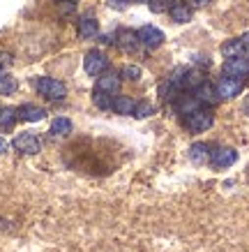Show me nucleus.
Here are the masks:
<instances>
[{
	"instance_id": "obj_14",
	"label": "nucleus",
	"mask_w": 249,
	"mask_h": 252,
	"mask_svg": "<svg viewBox=\"0 0 249 252\" xmlns=\"http://www.w3.org/2000/svg\"><path fill=\"white\" fill-rule=\"evenodd\" d=\"M97 32H99V23L95 16H83L81 21H79V35H81L83 39L97 37Z\"/></svg>"
},
{
	"instance_id": "obj_13",
	"label": "nucleus",
	"mask_w": 249,
	"mask_h": 252,
	"mask_svg": "<svg viewBox=\"0 0 249 252\" xmlns=\"http://www.w3.org/2000/svg\"><path fill=\"white\" fill-rule=\"evenodd\" d=\"M189 160L194 162V164H208L210 162V146L208 144H194V146H189Z\"/></svg>"
},
{
	"instance_id": "obj_7",
	"label": "nucleus",
	"mask_w": 249,
	"mask_h": 252,
	"mask_svg": "<svg viewBox=\"0 0 249 252\" xmlns=\"http://www.w3.org/2000/svg\"><path fill=\"white\" fill-rule=\"evenodd\" d=\"M118 46H120V51H125V54H129V56H138L141 49H143L141 39H138V32H134V31H120V35H118Z\"/></svg>"
},
{
	"instance_id": "obj_9",
	"label": "nucleus",
	"mask_w": 249,
	"mask_h": 252,
	"mask_svg": "<svg viewBox=\"0 0 249 252\" xmlns=\"http://www.w3.org/2000/svg\"><path fill=\"white\" fill-rule=\"evenodd\" d=\"M194 97H196L198 104H205V107H212V104H217V91H215V86L203 81V84H198L194 88Z\"/></svg>"
},
{
	"instance_id": "obj_12",
	"label": "nucleus",
	"mask_w": 249,
	"mask_h": 252,
	"mask_svg": "<svg viewBox=\"0 0 249 252\" xmlns=\"http://www.w3.org/2000/svg\"><path fill=\"white\" fill-rule=\"evenodd\" d=\"M97 91L102 93H109V95H115V93L120 91V77L115 74V72H109L104 77L97 79Z\"/></svg>"
},
{
	"instance_id": "obj_3",
	"label": "nucleus",
	"mask_w": 249,
	"mask_h": 252,
	"mask_svg": "<svg viewBox=\"0 0 249 252\" xmlns=\"http://www.w3.org/2000/svg\"><path fill=\"white\" fill-rule=\"evenodd\" d=\"M106 67H109V58H106V54L97 51V49L88 51L85 58H83V69H85L88 77H99V74H104Z\"/></svg>"
},
{
	"instance_id": "obj_23",
	"label": "nucleus",
	"mask_w": 249,
	"mask_h": 252,
	"mask_svg": "<svg viewBox=\"0 0 249 252\" xmlns=\"http://www.w3.org/2000/svg\"><path fill=\"white\" fill-rule=\"evenodd\" d=\"M16 88H19V84L14 77L0 74V95H12V93H16Z\"/></svg>"
},
{
	"instance_id": "obj_2",
	"label": "nucleus",
	"mask_w": 249,
	"mask_h": 252,
	"mask_svg": "<svg viewBox=\"0 0 249 252\" xmlns=\"http://www.w3.org/2000/svg\"><path fill=\"white\" fill-rule=\"evenodd\" d=\"M37 93L42 97L51 99V102H58V99H62L67 95V86L53 77H42L37 79Z\"/></svg>"
},
{
	"instance_id": "obj_33",
	"label": "nucleus",
	"mask_w": 249,
	"mask_h": 252,
	"mask_svg": "<svg viewBox=\"0 0 249 252\" xmlns=\"http://www.w3.org/2000/svg\"><path fill=\"white\" fill-rule=\"evenodd\" d=\"M60 2H76V0H60Z\"/></svg>"
},
{
	"instance_id": "obj_32",
	"label": "nucleus",
	"mask_w": 249,
	"mask_h": 252,
	"mask_svg": "<svg viewBox=\"0 0 249 252\" xmlns=\"http://www.w3.org/2000/svg\"><path fill=\"white\" fill-rule=\"evenodd\" d=\"M164 2H166V5H168V2H178V0H164Z\"/></svg>"
},
{
	"instance_id": "obj_22",
	"label": "nucleus",
	"mask_w": 249,
	"mask_h": 252,
	"mask_svg": "<svg viewBox=\"0 0 249 252\" xmlns=\"http://www.w3.org/2000/svg\"><path fill=\"white\" fill-rule=\"evenodd\" d=\"M16 121V109H0V130H12Z\"/></svg>"
},
{
	"instance_id": "obj_8",
	"label": "nucleus",
	"mask_w": 249,
	"mask_h": 252,
	"mask_svg": "<svg viewBox=\"0 0 249 252\" xmlns=\"http://www.w3.org/2000/svg\"><path fill=\"white\" fill-rule=\"evenodd\" d=\"M138 39H141V44L145 49H157V46L164 44V32L155 28V26H143L138 31Z\"/></svg>"
},
{
	"instance_id": "obj_5",
	"label": "nucleus",
	"mask_w": 249,
	"mask_h": 252,
	"mask_svg": "<svg viewBox=\"0 0 249 252\" xmlns=\"http://www.w3.org/2000/svg\"><path fill=\"white\" fill-rule=\"evenodd\" d=\"M242 88H245V81L238 77H228V74H224V77L217 81V95L219 97H224V99H231L235 97V95H240Z\"/></svg>"
},
{
	"instance_id": "obj_20",
	"label": "nucleus",
	"mask_w": 249,
	"mask_h": 252,
	"mask_svg": "<svg viewBox=\"0 0 249 252\" xmlns=\"http://www.w3.org/2000/svg\"><path fill=\"white\" fill-rule=\"evenodd\" d=\"M194 109H198V102L194 95H178V111H180L182 116L189 114V111H194Z\"/></svg>"
},
{
	"instance_id": "obj_19",
	"label": "nucleus",
	"mask_w": 249,
	"mask_h": 252,
	"mask_svg": "<svg viewBox=\"0 0 249 252\" xmlns=\"http://www.w3.org/2000/svg\"><path fill=\"white\" fill-rule=\"evenodd\" d=\"M205 79H203V74L198 72V69H185V77H182V88H196L198 84H203Z\"/></svg>"
},
{
	"instance_id": "obj_1",
	"label": "nucleus",
	"mask_w": 249,
	"mask_h": 252,
	"mask_svg": "<svg viewBox=\"0 0 249 252\" xmlns=\"http://www.w3.org/2000/svg\"><path fill=\"white\" fill-rule=\"evenodd\" d=\"M212 123H215V118H212L210 109H194V111H189V114L182 116V127L187 132H192V134L210 130Z\"/></svg>"
},
{
	"instance_id": "obj_17",
	"label": "nucleus",
	"mask_w": 249,
	"mask_h": 252,
	"mask_svg": "<svg viewBox=\"0 0 249 252\" xmlns=\"http://www.w3.org/2000/svg\"><path fill=\"white\" fill-rule=\"evenodd\" d=\"M168 14H171V19H173L175 23H189L192 21V7H189V5H180V2H175Z\"/></svg>"
},
{
	"instance_id": "obj_15",
	"label": "nucleus",
	"mask_w": 249,
	"mask_h": 252,
	"mask_svg": "<svg viewBox=\"0 0 249 252\" xmlns=\"http://www.w3.org/2000/svg\"><path fill=\"white\" fill-rule=\"evenodd\" d=\"M221 56L224 58H245V46H242V39H228L221 44Z\"/></svg>"
},
{
	"instance_id": "obj_29",
	"label": "nucleus",
	"mask_w": 249,
	"mask_h": 252,
	"mask_svg": "<svg viewBox=\"0 0 249 252\" xmlns=\"http://www.w3.org/2000/svg\"><path fill=\"white\" fill-rule=\"evenodd\" d=\"M242 46H245V58H249V32L247 35H242Z\"/></svg>"
},
{
	"instance_id": "obj_25",
	"label": "nucleus",
	"mask_w": 249,
	"mask_h": 252,
	"mask_svg": "<svg viewBox=\"0 0 249 252\" xmlns=\"http://www.w3.org/2000/svg\"><path fill=\"white\" fill-rule=\"evenodd\" d=\"M155 114V107H152L150 102H138L134 109V116L136 118H148V116Z\"/></svg>"
},
{
	"instance_id": "obj_10",
	"label": "nucleus",
	"mask_w": 249,
	"mask_h": 252,
	"mask_svg": "<svg viewBox=\"0 0 249 252\" xmlns=\"http://www.w3.org/2000/svg\"><path fill=\"white\" fill-rule=\"evenodd\" d=\"M46 111L37 104H21V107L16 109V118L23 123H37V121H44Z\"/></svg>"
},
{
	"instance_id": "obj_31",
	"label": "nucleus",
	"mask_w": 249,
	"mask_h": 252,
	"mask_svg": "<svg viewBox=\"0 0 249 252\" xmlns=\"http://www.w3.org/2000/svg\"><path fill=\"white\" fill-rule=\"evenodd\" d=\"M242 109H245V114L249 116V95H247V99H245V107H242Z\"/></svg>"
},
{
	"instance_id": "obj_6",
	"label": "nucleus",
	"mask_w": 249,
	"mask_h": 252,
	"mask_svg": "<svg viewBox=\"0 0 249 252\" xmlns=\"http://www.w3.org/2000/svg\"><path fill=\"white\" fill-rule=\"evenodd\" d=\"M235 160H238V151H235V148L221 146V148L210 151V164L215 169H226V167H231Z\"/></svg>"
},
{
	"instance_id": "obj_11",
	"label": "nucleus",
	"mask_w": 249,
	"mask_h": 252,
	"mask_svg": "<svg viewBox=\"0 0 249 252\" xmlns=\"http://www.w3.org/2000/svg\"><path fill=\"white\" fill-rule=\"evenodd\" d=\"M224 74L242 79L245 74H249V61L247 58H226V63H224Z\"/></svg>"
},
{
	"instance_id": "obj_16",
	"label": "nucleus",
	"mask_w": 249,
	"mask_h": 252,
	"mask_svg": "<svg viewBox=\"0 0 249 252\" xmlns=\"http://www.w3.org/2000/svg\"><path fill=\"white\" fill-rule=\"evenodd\" d=\"M111 109H113L115 114H120V116H129V114H134L136 102L132 97H127V95H118V97L113 99V107Z\"/></svg>"
},
{
	"instance_id": "obj_28",
	"label": "nucleus",
	"mask_w": 249,
	"mask_h": 252,
	"mask_svg": "<svg viewBox=\"0 0 249 252\" xmlns=\"http://www.w3.org/2000/svg\"><path fill=\"white\" fill-rule=\"evenodd\" d=\"M212 0H189V7H205V5H210Z\"/></svg>"
},
{
	"instance_id": "obj_30",
	"label": "nucleus",
	"mask_w": 249,
	"mask_h": 252,
	"mask_svg": "<svg viewBox=\"0 0 249 252\" xmlns=\"http://www.w3.org/2000/svg\"><path fill=\"white\" fill-rule=\"evenodd\" d=\"M7 148H9V144H7V139H2V137H0V155L5 153V151H7Z\"/></svg>"
},
{
	"instance_id": "obj_27",
	"label": "nucleus",
	"mask_w": 249,
	"mask_h": 252,
	"mask_svg": "<svg viewBox=\"0 0 249 252\" xmlns=\"http://www.w3.org/2000/svg\"><path fill=\"white\" fill-rule=\"evenodd\" d=\"M129 2H132V0H109V5H111L113 9H125Z\"/></svg>"
},
{
	"instance_id": "obj_21",
	"label": "nucleus",
	"mask_w": 249,
	"mask_h": 252,
	"mask_svg": "<svg viewBox=\"0 0 249 252\" xmlns=\"http://www.w3.org/2000/svg\"><path fill=\"white\" fill-rule=\"evenodd\" d=\"M92 102H95V107L102 109V111H109V109L113 107V99H111V95L109 93H102L95 88V93H92Z\"/></svg>"
},
{
	"instance_id": "obj_4",
	"label": "nucleus",
	"mask_w": 249,
	"mask_h": 252,
	"mask_svg": "<svg viewBox=\"0 0 249 252\" xmlns=\"http://www.w3.org/2000/svg\"><path fill=\"white\" fill-rule=\"evenodd\" d=\"M12 146H14L21 155H37L39 151H42V141H39L37 134H32V132L19 134V137L12 141Z\"/></svg>"
},
{
	"instance_id": "obj_18",
	"label": "nucleus",
	"mask_w": 249,
	"mask_h": 252,
	"mask_svg": "<svg viewBox=\"0 0 249 252\" xmlns=\"http://www.w3.org/2000/svg\"><path fill=\"white\" fill-rule=\"evenodd\" d=\"M53 137H67L69 132H72V121L69 118H55L51 123V130H49Z\"/></svg>"
},
{
	"instance_id": "obj_24",
	"label": "nucleus",
	"mask_w": 249,
	"mask_h": 252,
	"mask_svg": "<svg viewBox=\"0 0 249 252\" xmlns=\"http://www.w3.org/2000/svg\"><path fill=\"white\" fill-rule=\"evenodd\" d=\"M122 77L129 79V81H138V79L143 77V72H141L138 65H125V67H122Z\"/></svg>"
},
{
	"instance_id": "obj_34",
	"label": "nucleus",
	"mask_w": 249,
	"mask_h": 252,
	"mask_svg": "<svg viewBox=\"0 0 249 252\" xmlns=\"http://www.w3.org/2000/svg\"><path fill=\"white\" fill-rule=\"evenodd\" d=\"M138 2H145V5H148V2H150V0H138Z\"/></svg>"
},
{
	"instance_id": "obj_26",
	"label": "nucleus",
	"mask_w": 249,
	"mask_h": 252,
	"mask_svg": "<svg viewBox=\"0 0 249 252\" xmlns=\"http://www.w3.org/2000/svg\"><path fill=\"white\" fill-rule=\"evenodd\" d=\"M148 5H150V9L155 12V14H157V12H166V2H164V0H150Z\"/></svg>"
}]
</instances>
